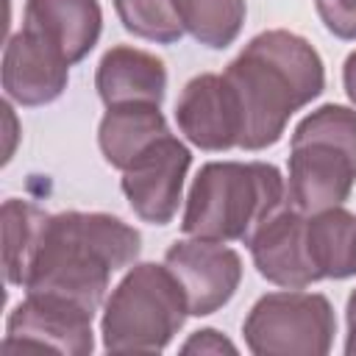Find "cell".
Here are the masks:
<instances>
[{
	"label": "cell",
	"instance_id": "603a6c76",
	"mask_svg": "<svg viewBox=\"0 0 356 356\" xmlns=\"http://www.w3.org/2000/svg\"><path fill=\"white\" fill-rule=\"evenodd\" d=\"M342 86H345L348 100L356 106V50L348 53V58L342 64Z\"/></svg>",
	"mask_w": 356,
	"mask_h": 356
},
{
	"label": "cell",
	"instance_id": "2e32d148",
	"mask_svg": "<svg viewBox=\"0 0 356 356\" xmlns=\"http://www.w3.org/2000/svg\"><path fill=\"white\" fill-rule=\"evenodd\" d=\"M306 245L320 281L356 275V214L345 206L306 214Z\"/></svg>",
	"mask_w": 356,
	"mask_h": 356
},
{
	"label": "cell",
	"instance_id": "4fadbf2b",
	"mask_svg": "<svg viewBox=\"0 0 356 356\" xmlns=\"http://www.w3.org/2000/svg\"><path fill=\"white\" fill-rule=\"evenodd\" d=\"M22 28L72 67L95 50L103 31V8L97 0H25Z\"/></svg>",
	"mask_w": 356,
	"mask_h": 356
},
{
	"label": "cell",
	"instance_id": "9a60e30c",
	"mask_svg": "<svg viewBox=\"0 0 356 356\" xmlns=\"http://www.w3.org/2000/svg\"><path fill=\"white\" fill-rule=\"evenodd\" d=\"M170 134L167 117L156 103H122L108 106L97 125V145L103 159L114 170H125L147 145Z\"/></svg>",
	"mask_w": 356,
	"mask_h": 356
},
{
	"label": "cell",
	"instance_id": "7c38bea8",
	"mask_svg": "<svg viewBox=\"0 0 356 356\" xmlns=\"http://www.w3.org/2000/svg\"><path fill=\"white\" fill-rule=\"evenodd\" d=\"M3 92L19 106H44L61 97L70 81V64L25 28L8 36L3 50Z\"/></svg>",
	"mask_w": 356,
	"mask_h": 356
},
{
	"label": "cell",
	"instance_id": "52a82bcc",
	"mask_svg": "<svg viewBox=\"0 0 356 356\" xmlns=\"http://www.w3.org/2000/svg\"><path fill=\"white\" fill-rule=\"evenodd\" d=\"M86 306L47 292H25L6 320L3 350L44 348L70 356H89L95 350V331Z\"/></svg>",
	"mask_w": 356,
	"mask_h": 356
},
{
	"label": "cell",
	"instance_id": "d6986e66",
	"mask_svg": "<svg viewBox=\"0 0 356 356\" xmlns=\"http://www.w3.org/2000/svg\"><path fill=\"white\" fill-rule=\"evenodd\" d=\"M114 11L128 33L156 44H175L184 36V25L175 11V0H111Z\"/></svg>",
	"mask_w": 356,
	"mask_h": 356
},
{
	"label": "cell",
	"instance_id": "5b68a950",
	"mask_svg": "<svg viewBox=\"0 0 356 356\" xmlns=\"http://www.w3.org/2000/svg\"><path fill=\"white\" fill-rule=\"evenodd\" d=\"M186 317V295L170 267L136 261L103 303V348L108 353H161Z\"/></svg>",
	"mask_w": 356,
	"mask_h": 356
},
{
	"label": "cell",
	"instance_id": "30bf717a",
	"mask_svg": "<svg viewBox=\"0 0 356 356\" xmlns=\"http://www.w3.org/2000/svg\"><path fill=\"white\" fill-rule=\"evenodd\" d=\"M175 122L186 142L200 150L222 153L239 147L242 111L225 75L200 72L186 81L175 100Z\"/></svg>",
	"mask_w": 356,
	"mask_h": 356
},
{
	"label": "cell",
	"instance_id": "9c48e42d",
	"mask_svg": "<svg viewBox=\"0 0 356 356\" xmlns=\"http://www.w3.org/2000/svg\"><path fill=\"white\" fill-rule=\"evenodd\" d=\"M164 264L178 278L189 317H209L220 312L242 284V256L225 242L178 239L167 248Z\"/></svg>",
	"mask_w": 356,
	"mask_h": 356
},
{
	"label": "cell",
	"instance_id": "ffe728a7",
	"mask_svg": "<svg viewBox=\"0 0 356 356\" xmlns=\"http://www.w3.org/2000/svg\"><path fill=\"white\" fill-rule=\"evenodd\" d=\"M317 17L337 39H356V0H314Z\"/></svg>",
	"mask_w": 356,
	"mask_h": 356
},
{
	"label": "cell",
	"instance_id": "8fae6325",
	"mask_svg": "<svg viewBox=\"0 0 356 356\" xmlns=\"http://www.w3.org/2000/svg\"><path fill=\"white\" fill-rule=\"evenodd\" d=\"M248 248L259 275L281 289H306L320 281L306 245V214L292 206L278 209Z\"/></svg>",
	"mask_w": 356,
	"mask_h": 356
},
{
	"label": "cell",
	"instance_id": "8992f818",
	"mask_svg": "<svg viewBox=\"0 0 356 356\" xmlns=\"http://www.w3.org/2000/svg\"><path fill=\"white\" fill-rule=\"evenodd\" d=\"M256 356H325L334 348V306L320 292L281 289L261 295L242 323Z\"/></svg>",
	"mask_w": 356,
	"mask_h": 356
},
{
	"label": "cell",
	"instance_id": "e0dca14e",
	"mask_svg": "<svg viewBox=\"0 0 356 356\" xmlns=\"http://www.w3.org/2000/svg\"><path fill=\"white\" fill-rule=\"evenodd\" d=\"M0 220H3V270H6V281L11 286H22L50 214L44 209H39L36 203H31V200L8 197L0 209Z\"/></svg>",
	"mask_w": 356,
	"mask_h": 356
},
{
	"label": "cell",
	"instance_id": "6da1fadb",
	"mask_svg": "<svg viewBox=\"0 0 356 356\" xmlns=\"http://www.w3.org/2000/svg\"><path fill=\"white\" fill-rule=\"evenodd\" d=\"M242 111V150L273 147L295 111L317 100L325 89L320 53L300 33L273 28L256 33L222 70Z\"/></svg>",
	"mask_w": 356,
	"mask_h": 356
},
{
	"label": "cell",
	"instance_id": "7a4b0ae2",
	"mask_svg": "<svg viewBox=\"0 0 356 356\" xmlns=\"http://www.w3.org/2000/svg\"><path fill=\"white\" fill-rule=\"evenodd\" d=\"M139 253L142 234L117 214H50L22 289L61 295L97 312L106 303L111 273L136 264Z\"/></svg>",
	"mask_w": 356,
	"mask_h": 356
},
{
	"label": "cell",
	"instance_id": "ba28073f",
	"mask_svg": "<svg viewBox=\"0 0 356 356\" xmlns=\"http://www.w3.org/2000/svg\"><path fill=\"white\" fill-rule=\"evenodd\" d=\"M192 167V150L172 134L147 145L120 178V189L142 222L167 225L184 200V181Z\"/></svg>",
	"mask_w": 356,
	"mask_h": 356
},
{
	"label": "cell",
	"instance_id": "ac0fdd59",
	"mask_svg": "<svg viewBox=\"0 0 356 356\" xmlns=\"http://www.w3.org/2000/svg\"><path fill=\"white\" fill-rule=\"evenodd\" d=\"M184 31L211 50H225L236 42L245 25V0H175Z\"/></svg>",
	"mask_w": 356,
	"mask_h": 356
},
{
	"label": "cell",
	"instance_id": "5bb4252c",
	"mask_svg": "<svg viewBox=\"0 0 356 356\" xmlns=\"http://www.w3.org/2000/svg\"><path fill=\"white\" fill-rule=\"evenodd\" d=\"M95 89L108 106L122 103H164L167 67L159 56L134 44H114L103 53L95 70Z\"/></svg>",
	"mask_w": 356,
	"mask_h": 356
},
{
	"label": "cell",
	"instance_id": "277c9868",
	"mask_svg": "<svg viewBox=\"0 0 356 356\" xmlns=\"http://www.w3.org/2000/svg\"><path fill=\"white\" fill-rule=\"evenodd\" d=\"M356 184V108L323 103L289 139L286 206L314 214L342 206Z\"/></svg>",
	"mask_w": 356,
	"mask_h": 356
},
{
	"label": "cell",
	"instance_id": "3957f363",
	"mask_svg": "<svg viewBox=\"0 0 356 356\" xmlns=\"http://www.w3.org/2000/svg\"><path fill=\"white\" fill-rule=\"evenodd\" d=\"M286 206V181L267 161H206L192 178L181 231L209 242H250Z\"/></svg>",
	"mask_w": 356,
	"mask_h": 356
},
{
	"label": "cell",
	"instance_id": "7402d4cb",
	"mask_svg": "<svg viewBox=\"0 0 356 356\" xmlns=\"http://www.w3.org/2000/svg\"><path fill=\"white\" fill-rule=\"evenodd\" d=\"M345 323H348L345 353H348V356H356V289L348 295V303H345Z\"/></svg>",
	"mask_w": 356,
	"mask_h": 356
},
{
	"label": "cell",
	"instance_id": "44dd1931",
	"mask_svg": "<svg viewBox=\"0 0 356 356\" xmlns=\"http://www.w3.org/2000/svg\"><path fill=\"white\" fill-rule=\"evenodd\" d=\"M181 353H236V345L214 328H200L181 345Z\"/></svg>",
	"mask_w": 356,
	"mask_h": 356
}]
</instances>
